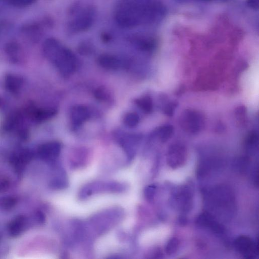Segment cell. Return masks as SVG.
<instances>
[{
	"instance_id": "cell-21",
	"label": "cell",
	"mask_w": 259,
	"mask_h": 259,
	"mask_svg": "<svg viewBox=\"0 0 259 259\" xmlns=\"http://www.w3.org/2000/svg\"><path fill=\"white\" fill-rule=\"evenodd\" d=\"M180 246V241L176 237H172L167 241L165 247V252L168 255L175 253L178 250Z\"/></svg>"
},
{
	"instance_id": "cell-19",
	"label": "cell",
	"mask_w": 259,
	"mask_h": 259,
	"mask_svg": "<svg viewBox=\"0 0 259 259\" xmlns=\"http://www.w3.org/2000/svg\"><path fill=\"white\" fill-rule=\"evenodd\" d=\"M173 133V127L170 125H164L159 127L156 131L159 139L163 142L171 137Z\"/></svg>"
},
{
	"instance_id": "cell-9",
	"label": "cell",
	"mask_w": 259,
	"mask_h": 259,
	"mask_svg": "<svg viewBox=\"0 0 259 259\" xmlns=\"http://www.w3.org/2000/svg\"><path fill=\"white\" fill-rule=\"evenodd\" d=\"M21 33L26 38L32 42H37L42 35V27L35 22L24 24L21 28Z\"/></svg>"
},
{
	"instance_id": "cell-5",
	"label": "cell",
	"mask_w": 259,
	"mask_h": 259,
	"mask_svg": "<svg viewBox=\"0 0 259 259\" xmlns=\"http://www.w3.org/2000/svg\"><path fill=\"white\" fill-rule=\"evenodd\" d=\"M234 245L236 250L246 258H255L258 255L257 243L248 236L241 235L238 237Z\"/></svg>"
},
{
	"instance_id": "cell-1",
	"label": "cell",
	"mask_w": 259,
	"mask_h": 259,
	"mask_svg": "<svg viewBox=\"0 0 259 259\" xmlns=\"http://www.w3.org/2000/svg\"><path fill=\"white\" fill-rule=\"evenodd\" d=\"M162 13V8L156 0H119L114 18L120 27L131 28L155 21Z\"/></svg>"
},
{
	"instance_id": "cell-23",
	"label": "cell",
	"mask_w": 259,
	"mask_h": 259,
	"mask_svg": "<svg viewBox=\"0 0 259 259\" xmlns=\"http://www.w3.org/2000/svg\"><path fill=\"white\" fill-rule=\"evenodd\" d=\"M4 1L14 7L24 8L32 4L35 0H4Z\"/></svg>"
},
{
	"instance_id": "cell-27",
	"label": "cell",
	"mask_w": 259,
	"mask_h": 259,
	"mask_svg": "<svg viewBox=\"0 0 259 259\" xmlns=\"http://www.w3.org/2000/svg\"><path fill=\"white\" fill-rule=\"evenodd\" d=\"M4 104L5 102L3 99L0 96V108L4 106Z\"/></svg>"
},
{
	"instance_id": "cell-18",
	"label": "cell",
	"mask_w": 259,
	"mask_h": 259,
	"mask_svg": "<svg viewBox=\"0 0 259 259\" xmlns=\"http://www.w3.org/2000/svg\"><path fill=\"white\" fill-rule=\"evenodd\" d=\"M136 104L144 113H149L153 110V103L151 98L148 96L141 97L135 100Z\"/></svg>"
},
{
	"instance_id": "cell-22",
	"label": "cell",
	"mask_w": 259,
	"mask_h": 259,
	"mask_svg": "<svg viewBox=\"0 0 259 259\" xmlns=\"http://www.w3.org/2000/svg\"><path fill=\"white\" fill-rule=\"evenodd\" d=\"M95 98L102 101H107L110 98L109 91L104 87H99L94 92Z\"/></svg>"
},
{
	"instance_id": "cell-17",
	"label": "cell",
	"mask_w": 259,
	"mask_h": 259,
	"mask_svg": "<svg viewBox=\"0 0 259 259\" xmlns=\"http://www.w3.org/2000/svg\"><path fill=\"white\" fill-rule=\"evenodd\" d=\"M133 41L139 49L143 51H150L155 46L154 40L149 37L137 36Z\"/></svg>"
},
{
	"instance_id": "cell-16",
	"label": "cell",
	"mask_w": 259,
	"mask_h": 259,
	"mask_svg": "<svg viewBox=\"0 0 259 259\" xmlns=\"http://www.w3.org/2000/svg\"><path fill=\"white\" fill-rule=\"evenodd\" d=\"M178 199L181 209L184 211H188L192 205V194L188 189L184 188L180 194Z\"/></svg>"
},
{
	"instance_id": "cell-11",
	"label": "cell",
	"mask_w": 259,
	"mask_h": 259,
	"mask_svg": "<svg viewBox=\"0 0 259 259\" xmlns=\"http://www.w3.org/2000/svg\"><path fill=\"white\" fill-rule=\"evenodd\" d=\"M98 63L102 68L109 70L118 69L121 62L116 57L109 54H102L98 58Z\"/></svg>"
},
{
	"instance_id": "cell-15",
	"label": "cell",
	"mask_w": 259,
	"mask_h": 259,
	"mask_svg": "<svg viewBox=\"0 0 259 259\" xmlns=\"http://www.w3.org/2000/svg\"><path fill=\"white\" fill-rule=\"evenodd\" d=\"M56 113L57 110L54 108L36 109L32 111L31 117L35 121L41 122L51 118Z\"/></svg>"
},
{
	"instance_id": "cell-13",
	"label": "cell",
	"mask_w": 259,
	"mask_h": 259,
	"mask_svg": "<svg viewBox=\"0 0 259 259\" xmlns=\"http://www.w3.org/2000/svg\"><path fill=\"white\" fill-rule=\"evenodd\" d=\"M61 148V146L59 142L52 141L42 145L40 147V152L44 156L55 158L59 155Z\"/></svg>"
},
{
	"instance_id": "cell-14",
	"label": "cell",
	"mask_w": 259,
	"mask_h": 259,
	"mask_svg": "<svg viewBox=\"0 0 259 259\" xmlns=\"http://www.w3.org/2000/svg\"><path fill=\"white\" fill-rule=\"evenodd\" d=\"M7 55L12 62H18L22 56V50L20 45L16 41L8 42L5 46Z\"/></svg>"
},
{
	"instance_id": "cell-24",
	"label": "cell",
	"mask_w": 259,
	"mask_h": 259,
	"mask_svg": "<svg viewBox=\"0 0 259 259\" xmlns=\"http://www.w3.org/2000/svg\"><path fill=\"white\" fill-rule=\"evenodd\" d=\"M78 51L81 54H88L92 50L91 44L88 42H82L78 46Z\"/></svg>"
},
{
	"instance_id": "cell-2",
	"label": "cell",
	"mask_w": 259,
	"mask_h": 259,
	"mask_svg": "<svg viewBox=\"0 0 259 259\" xmlns=\"http://www.w3.org/2000/svg\"><path fill=\"white\" fill-rule=\"evenodd\" d=\"M206 203L211 210L223 217H230L236 210L235 197L226 186H219L206 193Z\"/></svg>"
},
{
	"instance_id": "cell-7",
	"label": "cell",
	"mask_w": 259,
	"mask_h": 259,
	"mask_svg": "<svg viewBox=\"0 0 259 259\" xmlns=\"http://www.w3.org/2000/svg\"><path fill=\"white\" fill-rule=\"evenodd\" d=\"M181 120L182 126L186 131L193 133L198 132L203 124L201 115L192 111L185 112Z\"/></svg>"
},
{
	"instance_id": "cell-20",
	"label": "cell",
	"mask_w": 259,
	"mask_h": 259,
	"mask_svg": "<svg viewBox=\"0 0 259 259\" xmlns=\"http://www.w3.org/2000/svg\"><path fill=\"white\" fill-rule=\"evenodd\" d=\"M139 116L137 113L128 112L124 116L123 121L126 126L134 127L139 123Z\"/></svg>"
},
{
	"instance_id": "cell-26",
	"label": "cell",
	"mask_w": 259,
	"mask_h": 259,
	"mask_svg": "<svg viewBox=\"0 0 259 259\" xmlns=\"http://www.w3.org/2000/svg\"><path fill=\"white\" fill-rule=\"evenodd\" d=\"M101 37L102 40L104 42H108L110 41V40L111 38V36L109 34L106 33H103L102 35H101Z\"/></svg>"
},
{
	"instance_id": "cell-8",
	"label": "cell",
	"mask_w": 259,
	"mask_h": 259,
	"mask_svg": "<svg viewBox=\"0 0 259 259\" xmlns=\"http://www.w3.org/2000/svg\"><path fill=\"white\" fill-rule=\"evenodd\" d=\"M90 111L87 107L83 105H75L71 109V122L74 127L79 126L90 117Z\"/></svg>"
},
{
	"instance_id": "cell-12",
	"label": "cell",
	"mask_w": 259,
	"mask_h": 259,
	"mask_svg": "<svg viewBox=\"0 0 259 259\" xmlns=\"http://www.w3.org/2000/svg\"><path fill=\"white\" fill-rule=\"evenodd\" d=\"M4 82L5 88L8 91L12 93H17L21 89L23 80L17 75L8 74L5 76Z\"/></svg>"
},
{
	"instance_id": "cell-10",
	"label": "cell",
	"mask_w": 259,
	"mask_h": 259,
	"mask_svg": "<svg viewBox=\"0 0 259 259\" xmlns=\"http://www.w3.org/2000/svg\"><path fill=\"white\" fill-rule=\"evenodd\" d=\"M196 223L199 226L208 228L217 233H222L224 231L223 226L214 219L212 214L208 212H205L200 214L197 218Z\"/></svg>"
},
{
	"instance_id": "cell-3",
	"label": "cell",
	"mask_w": 259,
	"mask_h": 259,
	"mask_svg": "<svg viewBox=\"0 0 259 259\" xmlns=\"http://www.w3.org/2000/svg\"><path fill=\"white\" fill-rule=\"evenodd\" d=\"M65 76H69L76 70L77 58L73 53L62 45L48 59Z\"/></svg>"
},
{
	"instance_id": "cell-6",
	"label": "cell",
	"mask_w": 259,
	"mask_h": 259,
	"mask_svg": "<svg viewBox=\"0 0 259 259\" xmlns=\"http://www.w3.org/2000/svg\"><path fill=\"white\" fill-rule=\"evenodd\" d=\"M186 150L183 145L178 144L171 145L167 154V165L172 169L182 167L186 162Z\"/></svg>"
},
{
	"instance_id": "cell-25",
	"label": "cell",
	"mask_w": 259,
	"mask_h": 259,
	"mask_svg": "<svg viewBox=\"0 0 259 259\" xmlns=\"http://www.w3.org/2000/svg\"><path fill=\"white\" fill-rule=\"evenodd\" d=\"M156 187L154 185H150L147 187L145 191V196L149 200L153 199L155 193Z\"/></svg>"
},
{
	"instance_id": "cell-4",
	"label": "cell",
	"mask_w": 259,
	"mask_h": 259,
	"mask_svg": "<svg viewBox=\"0 0 259 259\" xmlns=\"http://www.w3.org/2000/svg\"><path fill=\"white\" fill-rule=\"evenodd\" d=\"M95 11L92 7H87L80 10L68 24L69 29L73 32H81L88 30L93 25Z\"/></svg>"
}]
</instances>
